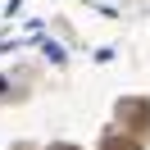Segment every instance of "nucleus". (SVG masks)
Masks as SVG:
<instances>
[{"instance_id": "f257e3e1", "label": "nucleus", "mask_w": 150, "mask_h": 150, "mask_svg": "<svg viewBox=\"0 0 150 150\" xmlns=\"http://www.w3.org/2000/svg\"><path fill=\"white\" fill-rule=\"evenodd\" d=\"M118 123H127L132 132H146L150 127V100H141V96L118 100Z\"/></svg>"}, {"instance_id": "f03ea898", "label": "nucleus", "mask_w": 150, "mask_h": 150, "mask_svg": "<svg viewBox=\"0 0 150 150\" xmlns=\"http://www.w3.org/2000/svg\"><path fill=\"white\" fill-rule=\"evenodd\" d=\"M100 150H141V146H137L132 137H114V132H109V137L100 141Z\"/></svg>"}, {"instance_id": "7ed1b4c3", "label": "nucleus", "mask_w": 150, "mask_h": 150, "mask_svg": "<svg viewBox=\"0 0 150 150\" xmlns=\"http://www.w3.org/2000/svg\"><path fill=\"white\" fill-rule=\"evenodd\" d=\"M50 150H77V146H50Z\"/></svg>"}]
</instances>
